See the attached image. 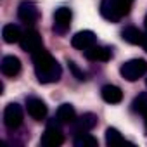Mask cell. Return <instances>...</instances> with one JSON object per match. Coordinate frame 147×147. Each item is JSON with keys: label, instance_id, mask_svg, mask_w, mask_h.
Listing matches in <instances>:
<instances>
[{"label": "cell", "instance_id": "23", "mask_svg": "<svg viewBox=\"0 0 147 147\" xmlns=\"http://www.w3.org/2000/svg\"><path fill=\"white\" fill-rule=\"evenodd\" d=\"M144 123H145V130H147V113L144 114Z\"/></svg>", "mask_w": 147, "mask_h": 147}, {"label": "cell", "instance_id": "1", "mask_svg": "<svg viewBox=\"0 0 147 147\" xmlns=\"http://www.w3.org/2000/svg\"><path fill=\"white\" fill-rule=\"evenodd\" d=\"M33 57V66H35V75L38 78L40 83H55L59 82L62 69L59 66V62L47 52L42 49H38L36 52L31 54Z\"/></svg>", "mask_w": 147, "mask_h": 147}, {"label": "cell", "instance_id": "14", "mask_svg": "<svg viewBox=\"0 0 147 147\" xmlns=\"http://www.w3.org/2000/svg\"><path fill=\"white\" fill-rule=\"evenodd\" d=\"M100 95H102V99H104L106 102H109V104H118V102H121V99H123V92H121V88L116 87V85H104L102 90H100Z\"/></svg>", "mask_w": 147, "mask_h": 147}, {"label": "cell", "instance_id": "20", "mask_svg": "<svg viewBox=\"0 0 147 147\" xmlns=\"http://www.w3.org/2000/svg\"><path fill=\"white\" fill-rule=\"evenodd\" d=\"M131 109H133L135 113H142V114L147 113V92H144V94H140V95H137V97L133 99Z\"/></svg>", "mask_w": 147, "mask_h": 147}, {"label": "cell", "instance_id": "16", "mask_svg": "<svg viewBox=\"0 0 147 147\" xmlns=\"http://www.w3.org/2000/svg\"><path fill=\"white\" fill-rule=\"evenodd\" d=\"M121 38H123L125 42L131 43V45H142V42H144V35H142V31L137 30V28H133V26L125 28V30L121 31Z\"/></svg>", "mask_w": 147, "mask_h": 147}, {"label": "cell", "instance_id": "7", "mask_svg": "<svg viewBox=\"0 0 147 147\" xmlns=\"http://www.w3.org/2000/svg\"><path fill=\"white\" fill-rule=\"evenodd\" d=\"M21 49L24 50V52H30V54H33V52H36L38 49H42V36H40V33L36 31V30H28V31H24L23 33V36H21Z\"/></svg>", "mask_w": 147, "mask_h": 147}, {"label": "cell", "instance_id": "5", "mask_svg": "<svg viewBox=\"0 0 147 147\" xmlns=\"http://www.w3.org/2000/svg\"><path fill=\"white\" fill-rule=\"evenodd\" d=\"M4 123H5V126H7L11 131L18 130V128L21 126V123H23V109H21L19 104H14V102H12V104H9V106L5 107Z\"/></svg>", "mask_w": 147, "mask_h": 147}, {"label": "cell", "instance_id": "10", "mask_svg": "<svg viewBox=\"0 0 147 147\" xmlns=\"http://www.w3.org/2000/svg\"><path fill=\"white\" fill-rule=\"evenodd\" d=\"M83 54H85V57L88 61H102V62H106V61H109L113 57V49L102 47V45H94V47L83 50Z\"/></svg>", "mask_w": 147, "mask_h": 147}, {"label": "cell", "instance_id": "21", "mask_svg": "<svg viewBox=\"0 0 147 147\" xmlns=\"http://www.w3.org/2000/svg\"><path fill=\"white\" fill-rule=\"evenodd\" d=\"M69 69L73 71V75H75L80 82H83V80H85V73H83V71H80V69H78V66L73 62V61H69Z\"/></svg>", "mask_w": 147, "mask_h": 147}, {"label": "cell", "instance_id": "18", "mask_svg": "<svg viewBox=\"0 0 147 147\" xmlns=\"http://www.w3.org/2000/svg\"><path fill=\"white\" fill-rule=\"evenodd\" d=\"M75 145L76 147H97V138L92 137L88 131H82V133H76Z\"/></svg>", "mask_w": 147, "mask_h": 147}, {"label": "cell", "instance_id": "24", "mask_svg": "<svg viewBox=\"0 0 147 147\" xmlns=\"http://www.w3.org/2000/svg\"><path fill=\"white\" fill-rule=\"evenodd\" d=\"M144 23H145V28H147V16H145V21H144Z\"/></svg>", "mask_w": 147, "mask_h": 147}, {"label": "cell", "instance_id": "12", "mask_svg": "<svg viewBox=\"0 0 147 147\" xmlns=\"http://www.w3.org/2000/svg\"><path fill=\"white\" fill-rule=\"evenodd\" d=\"M0 69L5 76H16L21 71V61L16 55H5L2 59V64H0Z\"/></svg>", "mask_w": 147, "mask_h": 147}, {"label": "cell", "instance_id": "6", "mask_svg": "<svg viewBox=\"0 0 147 147\" xmlns=\"http://www.w3.org/2000/svg\"><path fill=\"white\" fill-rule=\"evenodd\" d=\"M71 19H73L71 11L67 7H59L54 12V31L59 35H64L71 26Z\"/></svg>", "mask_w": 147, "mask_h": 147}, {"label": "cell", "instance_id": "11", "mask_svg": "<svg viewBox=\"0 0 147 147\" xmlns=\"http://www.w3.org/2000/svg\"><path fill=\"white\" fill-rule=\"evenodd\" d=\"M26 109H28V114H30L33 119L42 121V119L47 116V106H45V102L40 100V99H35V97L28 99V102H26Z\"/></svg>", "mask_w": 147, "mask_h": 147}, {"label": "cell", "instance_id": "9", "mask_svg": "<svg viewBox=\"0 0 147 147\" xmlns=\"http://www.w3.org/2000/svg\"><path fill=\"white\" fill-rule=\"evenodd\" d=\"M95 42H97L95 33H94V31H88V30H87V31H78L75 36H73V40H71L73 47H75V49H80V50H87V49L94 47Z\"/></svg>", "mask_w": 147, "mask_h": 147}, {"label": "cell", "instance_id": "8", "mask_svg": "<svg viewBox=\"0 0 147 147\" xmlns=\"http://www.w3.org/2000/svg\"><path fill=\"white\" fill-rule=\"evenodd\" d=\"M18 16H19V19H21L23 23L33 24V23H36V19H38L40 14H38V9H36V5H35L33 2H28V0H24V2L19 4Z\"/></svg>", "mask_w": 147, "mask_h": 147}, {"label": "cell", "instance_id": "3", "mask_svg": "<svg viewBox=\"0 0 147 147\" xmlns=\"http://www.w3.org/2000/svg\"><path fill=\"white\" fill-rule=\"evenodd\" d=\"M121 76L126 82H137L140 76H144L147 73V62L144 59H131L126 61L121 67H119Z\"/></svg>", "mask_w": 147, "mask_h": 147}, {"label": "cell", "instance_id": "17", "mask_svg": "<svg viewBox=\"0 0 147 147\" xmlns=\"http://www.w3.org/2000/svg\"><path fill=\"white\" fill-rule=\"evenodd\" d=\"M2 36H4V42L5 43H16V42H21V30L19 26L16 24H5L4 30H2Z\"/></svg>", "mask_w": 147, "mask_h": 147}, {"label": "cell", "instance_id": "2", "mask_svg": "<svg viewBox=\"0 0 147 147\" xmlns=\"http://www.w3.org/2000/svg\"><path fill=\"white\" fill-rule=\"evenodd\" d=\"M131 2H133V0H102L100 14L107 21L116 23V21H119L121 18H125L130 12Z\"/></svg>", "mask_w": 147, "mask_h": 147}, {"label": "cell", "instance_id": "4", "mask_svg": "<svg viewBox=\"0 0 147 147\" xmlns=\"http://www.w3.org/2000/svg\"><path fill=\"white\" fill-rule=\"evenodd\" d=\"M62 142H64V135H62V131H61L59 119L50 121L49 126H47V130H45V133L42 135L40 144H42L43 147H59Z\"/></svg>", "mask_w": 147, "mask_h": 147}, {"label": "cell", "instance_id": "25", "mask_svg": "<svg viewBox=\"0 0 147 147\" xmlns=\"http://www.w3.org/2000/svg\"><path fill=\"white\" fill-rule=\"evenodd\" d=\"M145 85H147V82H145Z\"/></svg>", "mask_w": 147, "mask_h": 147}, {"label": "cell", "instance_id": "15", "mask_svg": "<svg viewBox=\"0 0 147 147\" xmlns=\"http://www.w3.org/2000/svg\"><path fill=\"white\" fill-rule=\"evenodd\" d=\"M59 123H75L76 121V111L71 104H62L59 109H57V116Z\"/></svg>", "mask_w": 147, "mask_h": 147}, {"label": "cell", "instance_id": "13", "mask_svg": "<svg viewBox=\"0 0 147 147\" xmlns=\"http://www.w3.org/2000/svg\"><path fill=\"white\" fill-rule=\"evenodd\" d=\"M97 126V116L94 113H87L83 116H80L75 121V133H82V131H90Z\"/></svg>", "mask_w": 147, "mask_h": 147}, {"label": "cell", "instance_id": "22", "mask_svg": "<svg viewBox=\"0 0 147 147\" xmlns=\"http://www.w3.org/2000/svg\"><path fill=\"white\" fill-rule=\"evenodd\" d=\"M142 45H144V50L147 52V35H144V42H142Z\"/></svg>", "mask_w": 147, "mask_h": 147}, {"label": "cell", "instance_id": "19", "mask_svg": "<svg viewBox=\"0 0 147 147\" xmlns=\"http://www.w3.org/2000/svg\"><path fill=\"white\" fill-rule=\"evenodd\" d=\"M106 144L114 147V145H123L125 144V138L121 137V133L116 130V128H107L106 130Z\"/></svg>", "mask_w": 147, "mask_h": 147}]
</instances>
